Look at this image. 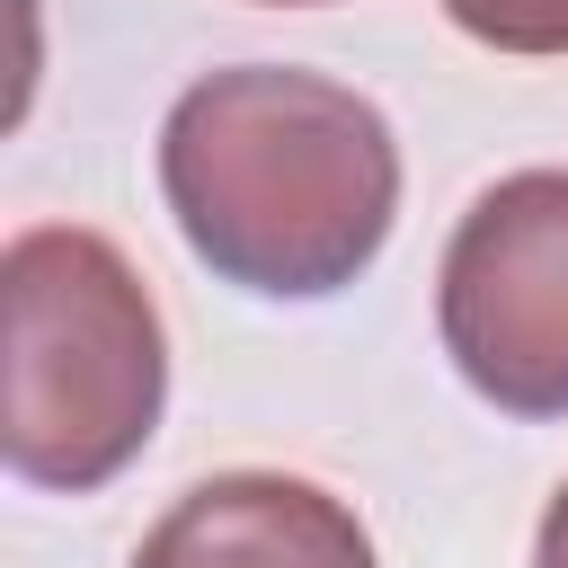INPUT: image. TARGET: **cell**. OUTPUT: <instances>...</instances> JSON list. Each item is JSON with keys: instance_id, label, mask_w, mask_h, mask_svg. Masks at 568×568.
I'll use <instances>...</instances> for the list:
<instances>
[{"instance_id": "1", "label": "cell", "mask_w": 568, "mask_h": 568, "mask_svg": "<svg viewBox=\"0 0 568 568\" xmlns=\"http://www.w3.org/2000/svg\"><path fill=\"white\" fill-rule=\"evenodd\" d=\"M160 186L213 275L275 302H320L390 240L399 142L373 98L320 71L240 62L169 106Z\"/></svg>"}, {"instance_id": "2", "label": "cell", "mask_w": 568, "mask_h": 568, "mask_svg": "<svg viewBox=\"0 0 568 568\" xmlns=\"http://www.w3.org/2000/svg\"><path fill=\"white\" fill-rule=\"evenodd\" d=\"M0 311H9V399H0L9 470L71 497L115 479L151 444L169 390V337L124 248L80 222H36L0 248Z\"/></svg>"}, {"instance_id": "3", "label": "cell", "mask_w": 568, "mask_h": 568, "mask_svg": "<svg viewBox=\"0 0 568 568\" xmlns=\"http://www.w3.org/2000/svg\"><path fill=\"white\" fill-rule=\"evenodd\" d=\"M435 328L479 399L568 417V169H515L462 213Z\"/></svg>"}, {"instance_id": "4", "label": "cell", "mask_w": 568, "mask_h": 568, "mask_svg": "<svg viewBox=\"0 0 568 568\" xmlns=\"http://www.w3.org/2000/svg\"><path fill=\"white\" fill-rule=\"evenodd\" d=\"M133 568H373V541L355 506L293 470H222L142 532Z\"/></svg>"}, {"instance_id": "5", "label": "cell", "mask_w": 568, "mask_h": 568, "mask_svg": "<svg viewBox=\"0 0 568 568\" xmlns=\"http://www.w3.org/2000/svg\"><path fill=\"white\" fill-rule=\"evenodd\" d=\"M444 18L488 53H568V0H444Z\"/></svg>"}, {"instance_id": "6", "label": "cell", "mask_w": 568, "mask_h": 568, "mask_svg": "<svg viewBox=\"0 0 568 568\" xmlns=\"http://www.w3.org/2000/svg\"><path fill=\"white\" fill-rule=\"evenodd\" d=\"M532 568H568V488L550 497V515H541V541H532Z\"/></svg>"}, {"instance_id": "7", "label": "cell", "mask_w": 568, "mask_h": 568, "mask_svg": "<svg viewBox=\"0 0 568 568\" xmlns=\"http://www.w3.org/2000/svg\"><path fill=\"white\" fill-rule=\"evenodd\" d=\"M257 9H311V0H257Z\"/></svg>"}]
</instances>
